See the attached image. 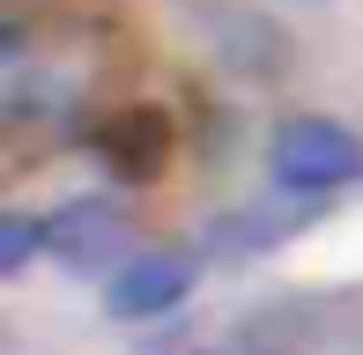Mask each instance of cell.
Listing matches in <instances>:
<instances>
[{
  "mask_svg": "<svg viewBox=\"0 0 363 355\" xmlns=\"http://www.w3.org/2000/svg\"><path fill=\"white\" fill-rule=\"evenodd\" d=\"M267 170H274L282 192H311V200H319V192H341V185L363 178V134L341 126V119H326V111H296V119L274 126Z\"/></svg>",
  "mask_w": 363,
  "mask_h": 355,
  "instance_id": "1",
  "label": "cell"
},
{
  "mask_svg": "<svg viewBox=\"0 0 363 355\" xmlns=\"http://www.w3.org/2000/svg\"><path fill=\"white\" fill-rule=\"evenodd\" d=\"M163 141H171V126L156 119V111H126L119 126L104 134V156H111V170L119 178H156V163H163Z\"/></svg>",
  "mask_w": 363,
  "mask_h": 355,
  "instance_id": "4",
  "label": "cell"
},
{
  "mask_svg": "<svg viewBox=\"0 0 363 355\" xmlns=\"http://www.w3.org/2000/svg\"><path fill=\"white\" fill-rule=\"evenodd\" d=\"M38 245H45V222H30V215H0V274H23Z\"/></svg>",
  "mask_w": 363,
  "mask_h": 355,
  "instance_id": "5",
  "label": "cell"
},
{
  "mask_svg": "<svg viewBox=\"0 0 363 355\" xmlns=\"http://www.w3.org/2000/svg\"><path fill=\"white\" fill-rule=\"evenodd\" d=\"M45 252H52L60 267H74V274H104V267H119V252H126V215L104 192H82V200L45 215Z\"/></svg>",
  "mask_w": 363,
  "mask_h": 355,
  "instance_id": "2",
  "label": "cell"
},
{
  "mask_svg": "<svg viewBox=\"0 0 363 355\" xmlns=\"http://www.w3.org/2000/svg\"><path fill=\"white\" fill-rule=\"evenodd\" d=\"M193 252H134V260L111 267V289H104V311L141 326V318H163L193 296Z\"/></svg>",
  "mask_w": 363,
  "mask_h": 355,
  "instance_id": "3",
  "label": "cell"
}]
</instances>
